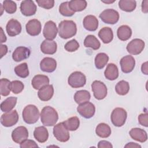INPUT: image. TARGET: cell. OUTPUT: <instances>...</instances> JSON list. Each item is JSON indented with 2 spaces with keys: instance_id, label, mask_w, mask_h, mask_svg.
I'll return each mask as SVG.
<instances>
[{
  "instance_id": "obj_43",
  "label": "cell",
  "mask_w": 148,
  "mask_h": 148,
  "mask_svg": "<svg viewBox=\"0 0 148 148\" xmlns=\"http://www.w3.org/2000/svg\"><path fill=\"white\" fill-rule=\"evenodd\" d=\"M79 47V44L76 39H72L68 42L64 46V49L69 52H73L77 50Z\"/></svg>"
},
{
  "instance_id": "obj_39",
  "label": "cell",
  "mask_w": 148,
  "mask_h": 148,
  "mask_svg": "<svg viewBox=\"0 0 148 148\" xmlns=\"http://www.w3.org/2000/svg\"><path fill=\"white\" fill-rule=\"evenodd\" d=\"M10 82L9 80L2 78L0 81L1 85V94L2 96H8L10 92Z\"/></svg>"
},
{
  "instance_id": "obj_22",
  "label": "cell",
  "mask_w": 148,
  "mask_h": 148,
  "mask_svg": "<svg viewBox=\"0 0 148 148\" xmlns=\"http://www.w3.org/2000/svg\"><path fill=\"white\" fill-rule=\"evenodd\" d=\"M84 28L89 31H95L98 27V20L97 17L93 15H88L86 16L83 21Z\"/></svg>"
},
{
  "instance_id": "obj_13",
  "label": "cell",
  "mask_w": 148,
  "mask_h": 148,
  "mask_svg": "<svg viewBox=\"0 0 148 148\" xmlns=\"http://www.w3.org/2000/svg\"><path fill=\"white\" fill-rule=\"evenodd\" d=\"M28 137V131L24 126H19L16 128L12 132V140L20 144L24 140H26Z\"/></svg>"
},
{
  "instance_id": "obj_34",
  "label": "cell",
  "mask_w": 148,
  "mask_h": 148,
  "mask_svg": "<svg viewBox=\"0 0 148 148\" xmlns=\"http://www.w3.org/2000/svg\"><path fill=\"white\" fill-rule=\"evenodd\" d=\"M120 9L127 12L134 11L136 6V2L134 0H120L119 2Z\"/></svg>"
},
{
  "instance_id": "obj_30",
  "label": "cell",
  "mask_w": 148,
  "mask_h": 148,
  "mask_svg": "<svg viewBox=\"0 0 148 148\" xmlns=\"http://www.w3.org/2000/svg\"><path fill=\"white\" fill-rule=\"evenodd\" d=\"M96 134L102 138L109 137L111 134V129L110 127L105 123H99L95 129Z\"/></svg>"
},
{
  "instance_id": "obj_15",
  "label": "cell",
  "mask_w": 148,
  "mask_h": 148,
  "mask_svg": "<svg viewBox=\"0 0 148 148\" xmlns=\"http://www.w3.org/2000/svg\"><path fill=\"white\" fill-rule=\"evenodd\" d=\"M20 11L25 16H31L35 14L37 8L35 3L31 0H25L21 2Z\"/></svg>"
},
{
  "instance_id": "obj_17",
  "label": "cell",
  "mask_w": 148,
  "mask_h": 148,
  "mask_svg": "<svg viewBox=\"0 0 148 148\" xmlns=\"http://www.w3.org/2000/svg\"><path fill=\"white\" fill-rule=\"evenodd\" d=\"M25 28L27 32L31 36H37L41 32V23L37 19H32L26 24Z\"/></svg>"
},
{
  "instance_id": "obj_16",
  "label": "cell",
  "mask_w": 148,
  "mask_h": 148,
  "mask_svg": "<svg viewBox=\"0 0 148 148\" xmlns=\"http://www.w3.org/2000/svg\"><path fill=\"white\" fill-rule=\"evenodd\" d=\"M31 54L30 50L24 46L17 47L12 54V58L16 62H20L28 58Z\"/></svg>"
},
{
  "instance_id": "obj_9",
  "label": "cell",
  "mask_w": 148,
  "mask_h": 148,
  "mask_svg": "<svg viewBox=\"0 0 148 148\" xmlns=\"http://www.w3.org/2000/svg\"><path fill=\"white\" fill-rule=\"evenodd\" d=\"M77 111L82 117L90 119L94 115L95 107L92 103L87 101L79 104L77 108Z\"/></svg>"
},
{
  "instance_id": "obj_47",
  "label": "cell",
  "mask_w": 148,
  "mask_h": 148,
  "mask_svg": "<svg viewBox=\"0 0 148 148\" xmlns=\"http://www.w3.org/2000/svg\"><path fill=\"white\" fill-rule=\"evenodd\" d=\"M98 148H112L113 146L108 141L106 140H101L98 142Z\"/></svg>"
},
{
  "instance_id": "obj_52",
  "label": "cell",
  "mask_w": 148,
  "mask_h": 148,
  "mask_svg": "<svg viewBox=\"0 0 148 148\" xmlns=\"http://www.w3.org/2000/svg\"><path fill=\"white\" fill-rule=\"evenodd\" d=\"M1 43H3L5 42L6 41V37L5 35V34L3 33V31L2 27H1Z\"/></svg>"
},
{
  "instance_id": "obj_35",
  "label": "cell",
  "mask_w": 148,
  "mask_h": 148,
  "mask_svg": "<svg viewBox=\"0 0 148 148\" xmlns=\"http://www.w3.org/2000/svg\"><path fill=\"white\" fill-rule=\"evenodd\" d=\"M109 61L108 56L104 53H99L97 54L95 57V67L101 69L104 68Z\"/></svg>"
},
{
  "instance_id": "obj_18",
  "label": "cell",
  "mask_w": 148,
  "mask_h": 148,
  "mask_svg": "<svg viewBox=\"0 0 148 148\" xmlns=\"http://www.w3.org/2000/svg\"><path fill=\"white\" fill-rule=\"evenodd\" d=\"M21 25L18 21L15 19L10 20L6 26V32L9 36H15L20 34L21 31Z\"/></svg>"
},
{
  "instance_id": "obj_33",
  "label": "cell",
  "mask_w": 148,
  "mask_h": 148,
  "mask_svg": "<svg viewBox=\"0 0 148 148\" xmlns=\"http://www.w3.org/2000/svg\"><path fill=\"white\" fill-rule=\"evenodd\" d=\"M87 5V3L84 0H72L69 2V7L73 12H81L84 10Z\"/></svg>"
},
{
  "instance_id": "obj_21",
  "label": "cell",
  "mask_w": 148,
  "mask_h": 148,
  "mask_svg": "<svg viewBox=\"0 0 148 148\" xmlns=\"http://www.w3.org/2000/svg\"><path fill=\"white\" fill-rule=\"evenodd\" d=\"M54 88L53 85H46L40 89H39L38 92V96L39 98L42 101H49L53 96Z\"/></svg>"
},
{
  "instance_id": "obj_50",
  "label": "cell",
  "mask_w": 148,
  "mask_h": 148,
  "mask_svg": "<svg viewBox=\"0 0 148 148\" xmlns=\"http://www.w3.org/2000/svg\"><path fill=\"white\" fill-rule=\"evenodd\" d=\"M141 71L145 75L148 74V70H147V62H145L142 64L141 66Z\"/></svg>"
},
{
  "instance_id": "obj_31",
  "label": "cell",
  "mask_w": 148,
  "mask_h": 148,
  "mask_svg": "<svg viewBox=\"0 0 148 148\" xmlns=\"http://www.w3.org/2000/svg\"><path fill=\"white\" fill-rule=\"evenodd\" d=\"M84 45L86 47H90L93 50H96L99 49L101 43L94 35H88L84 39Z\"/></svg>"
},
{
  "instance_id": "obj_28",
  "label": "cell",
  "mask_w": 148,
  "mask_h": 148,
  "mask_svg": "<svg viewBox=\"0 0 148 148\" xmlns=\"http://www.w3.org/2000/svg\"><path fill=\"white\" fill-rule=\"evenodd\" d=\"M98 36L103 43H109L113 38V31L109 27H103L99 31Z\"/></svg>"
},
{
  "instance_id": "obj_20",
  "label": "cell",
  "mask_w": 148,
  "mask_h": 148,
  "mask_svg": "<svg viewBox=\"0 0 148 148\" xmlns=\"http://www.w3.org/2000/svg\"><path fill=\"white\" fill-rule=\"evenodd\" d=\"M57 49L56 42L51 40H44L40 45L41 51L46 54H54Z\"/></svg>"
},
{
  "instance_id": "obj_38",
  "label": "cell",
  "mask_w": 148,
  "mask_h": 148,
  "mask_svg": "<svg viewBox=\"0 0 148 148\" xmlns=\"http://www.w3.org/2000/svg\"><path fill=\"white\" fill-rule=\"evenodd\" d=\"M14 72L17 76L21 78H25L29 75L28 65L26 62L22 63L14 68Z\"/></svg>"
},
{
  "instance_id": "obj_27",
  "label": "cell",
  "mask_w": 148,
  "mask_h": 148,
  "mask_svg": "<svg viewBox=\"0 0 148 148\" xmlns=\"http://www.w3.org/2000/svg\"><path fill=\"white\" fill-rule=\"evenodd\" d=\"M117 35L120 40L122 41L127 40L132 35V30L129 26L123 25L117 29Z\"/></svg>"
},
{
  "instance_id": "obj_24",
  "label": "cell",
  "mask_w": 148,
  "mask_h": 148,
  "mask_svg": "<svg viewBox=\"0 0 148 148\" xmlns=\"http://www.w3.org/2000/svg\"><path fill=\"white\" fill-rule=\"evenodd\" d=\"M49 82V79L47 76L43 75H37L33 77L31 84L34 89L39 90L43 87L48 85Z\"/></svg>"
},
{
  "instance_id": "obj_23",
  "label": "cell",
  "mask_w": 148,
  "mask_h": 148,
  "mask_svg": "<svg viewBox=\"0 0 148 148\" xmlns=\"http://www.w3.org/2000/svg\"><path fill=\"white\" fill-rule=\"evenodd\" d=\"M130 136L134 140L143 143L147 139V135L146 131L139 128H132L129 132Z\"/></svg>"
},
{
  "instance_id": "obj_12",
  "label": "cell",
  "mask_w": 148,
  "mask_h": 148,
  "mask_svg": "<svg viewBox=\"0 0 148 148\" xmlns=\"http://www.w3.org/2000/svg\"><path fill=\"white\" fill-rule=\"evenodd\" d=\"M57 32L58 29L54 22L50 20L45 23L43 30V35L46 39L53 40L56 38Z\"/></svg>"
},
{
  "instance_id": "obj_29",
  "label": "cell",
  "mask_w": 148,
  "mask_h": 148,
  "mask_svg": "<svg viewBox=\"0 0 148 148\" xmlns=\"http://www.w3.org/2000/svg\"><path fill=\"white\" fill-rule=\"evenodd\" d=\"M17 98L15 97H10L1 102V110L3 112H9L14 108L16 105Z\"/></svg>"
},
{
  "instance_id": "obj_42",
  "label": "cell",
  "mask_w": 148,
  "mask_h": 148,
  "mask_svg": "<svg viewBox=\"0 0 148 148\" xmlns=\"http://www.w3.org/2000/svg\"><path fill=\"white\" fill-rule=\"evenodd\" d=\"M24 87V84L20 80H14L10 83V89L14 94L20 93L23 90Z\"/></svg>"
},
{
  "instance_id": "obj_7",
  "label": "cell",
  "mask_w": 148,
  "mask_h": 148,
  "mask_svg": "<svg viewBox=\"0 0 148 148\" xmlns=\"http://www.w3.org/2000/svg\"><path fill=\"white\" fill-rule=\"evenodd\" d=\"M99 18L106 24H114L119 20V14L114 9H108L102 12L99 14Z\"/></svg>"
},
{
  "instance_id": "obj_26",
  "label": "cell",
  "mask_w": 148,
  "mask_h": 148,
  "mask_svg": "<svg viewBox=\"0 0 148 148\" xmlns=\"http://www.w3.org/2000/svg\"><path fill=\"white\" fill-rule=\"evenodd\" d=\"M105 77L109 80H114L119 77V69L117 66L113 64H109L104 71Z\"/></svg>"
},
{
  "instance_id": "obj_3",
  "label": "cell",
  "mask_w": 148,
  "mask_h": 148,
  "mask_svg": "<svg viewBox=\"0 0 148 148\" xmlns=\"http://www.w3.org/2000/svg\"><path fill=\"white\" fill-rule=\"evenodd\" d=\"M23 120L28 124L35 123L39 118V111L34 105H28L26 106L22 113Z\"/></svg>"
},
{
  "instance_id": "obj_46",
  "label": "cell",
  "mask_w": 148,
  "mask_h": 148,
  "mask_svg": "<svg viewBox=\"0 0 148 148\" xmlns=\"http://www.w3.org/2000/svg\"><path fill=\"white\" fill-rule=\"evenodd\" d=\"M138 122L141 125L145 127H148V114L147 113H141L138 116Z\"/></svg>"
},
{
  "instance_id": "obj_2",
  "label": "cell",
  "mask_w": 148,
  "mask_h": 148,
  "mask_svg": "<svg viewBox=\"0 0 148 148\" xmlns=\"http://www.w3.org/2000/svg\"><path fill=\"white\" fill-rule=\"evenodd\" d=\"M76 25L72 20H63L58 25V34L62 39L72 38L76 35Z\"/></svg>"
},
{
  "instance_id": "obj_1",
  "label": "cell",
  "mask_w": 148,
  "mask_h": 148,
  "mask_svg": "<svg viewBox=\"0 0 148 148\" xmlns=\"http://www.w3.org/2000/svg\"><path fill=\"white\" fill-rule=\"evenodd\" d=\"M58 114L56 109L50 106H45L40 113V120L45 126H53L57 122Z\"/></svg>"
},
{
  "instance_id": "obj_37",
  "label": "cell",
  "mask_w": 148,
  "mask_h": 148,
  "mask_svg": "<svg viewBox=\"0 0 148 148\" xmlns=\"http://www.w3.org/2000/svg\"><path fill=\"white\" fill-rule=\"evenodd\" d=\"M115 90L117 94L120 95H125L130 90V84L128 82L125 80H121L116 85Z\"/></svg>"
},
{
  "instance_id": "obj_32",
  "label": "cell",
  "mask_w": 148,
  "mask_h": 148,
  "mask_svg": "<svg viewBox=\"0 0 148 148\" xmlns=\"http://www.w3.org/2000/svg\"><path fill=\"white\" fill-rule=\"evenodd\" d=\"M91 95L90 92L85 90H79L74 95V100L77 104H81L90 99Z\"/></svg>"
},
{
  "instance_id": "obj_51",
  "label": "cell",
  "mask_w": 148,
  "mask_h": 148,
  "mask_svg": "<svg viewBox=\"0 0 148 148\" xmlns=\"http://www.w3.org/2000/svg\"><path fill=\"white\" fill-rule=\"evenodd\" d=\"M124 147H134V148H136V147H141V146L136 143H134V142H130L128 143L126 145L124 146Z\"/></svg>"
},
{
  "instance_id": "obj_8",
  "label": "cell",
  "mask_w": 148,
  "mask_h": 148,
  "mask_svg": "<svg viewBox=\"0 0 148 148\" xmlns=\"http://www.w3.org/2000/svg\"><path fill=\"white\" fill-rule=\"evenodd\" d=\"M91 88L94 97L98 100L104 99L107 95L106 85L99 80H95L91 84Z\"/></svg>"
},
{
  "instance_id": "obj_40",
  "label": "cell",
  "mask_w": 148,
  "mask_h": 148,
  "mask_svg": "<svg viewBox=\"0 0 148 148\" xmlns=\"http://www.w3.org/2000/svg\"><path fill=\"white\" fill-rule=\"evenodd\" d=\"M59 12L62 16L66 17H71L75 14V12L69 8V2L67 1L61 3L59 6Z\"/></svg>"
},
{
  "instance_id": "obj_53",
  "label": "cell",
  "mask_w": 148,
  "mask_h": 148,
  "mask_svg": "<svg viewBox=\"0 0 148 148\" xmlns=\"http://www.w3.org/2000/svg\"><path fill=\"white\" fill-rule=\"evenodd\" d=\"M103 3H113L114 2V1H102Z\"/></svg>"
},
{
  "instance_id": "obj_41",
  "label": "cell",
  "mask_w": 148,
  "mask_h": 148,
  "mask_svg": "<svg viewBox=\"0 0 148 148\" xmlns=\"http://www.w3.org/2000/svg\"><path fill=\"white\" fill-rule=\"evenodd\" d=\"M3 9L9 14H13L17 10V5L16 2L10 0H5L3 2Z\"/></svg>"
},
{
  "instance_id": "obj_4",
  "label": "cell",
  "mask_w": 148,
  "mask_h": 148,
  "mask_svg": "<svg viewBox=\"0 0 148 148\" xmlns=\"http://www.w3.org/2000/svg\"><path fill=\"white\" fill-rule=\"evenodd\" d=\"M127 117V113L125 109L122 108H116L112 111L110 119L114 126L120 127L125 124Z\"/></svg>"
},
{
  "instance_id": "obj_19",
  "label": "cell",
  "mask_w": 148,
  "mask_h": 148,
  "mask_svg": "<svg viewBox=\"0 0 148 148\" xmlns=\"http://www.w3.org/2000/svg\"><path fill=\"white\" fill-rule=\"evenodd\" d=\"M57 67L56 61L51 57H45L40 62V69L45 72H53Z\"/></svg>"
},
{
  "instance_id": "obj_45",
  "label": "cell",
  "mask_w": 148,
  "mask_h": 148,
  "mask_svg": "<svg viewBox=\"0 0 148 148\" xmlns=\"http://www.w3.org/2000/svg\"><path fill=\"white\" fill-rule=\"evenodd\" d=\"M20 147L21 148H25V147H38V145L36 143V142L33 140L26 139L24 140L23 142L20 143Z\"/></svg>"
},
{
  "instance_id": "obj_48",
  "label": "cell",
  "mask_w": 148,
  "mask_h": 148,
  "mask_svg": "<svg viewBox=\"0 0 148 148\" xmlns=\"http://www.w3.org/2000/svg\"><path fill=\"white\" fill-rule=\"evenodd\" d=\"M147 3H148V1L147 0L143 1L142 2V11L145 13H147L148 11Z\"/></svg>"
},
{
  "instance_id": "obj_25",
  "label": "cell",
  "mask_w": 148,
  "mask_h": 148,
  "mask_svg": "<svg viewBox=\"0 0 148 148\" xmlns=\"http://www.w3.org/2000/svg\"><path fill=\"white\" fill-rule=\"evenodd\" d=\"M35 139L39 143H44L47 141L49 138V132L46 128L40 126L35 128L34 131Z\"/></svg>"
},
{
  "instance_id": "obj_6",
  "label": "cell",
  "mask_w": 148,
  "mask_h": 148,
  "mask_svg": "<svg viewBox=\"0 0 148 148\" xmlns=\"http://www.w3.org/2000/svg\"><path fill=\"white\" fill-rule=\"evenodd\" d=\"M53 132L56 139L61 142H66L69 139L70 135L69 131L64 125L63 122L55 125Z\"/></svg>"
},
{
  "instance_id": "obj_49",
  "label": "cell",
  "mask_w": 148,
  "mask_h": 148,
  "mask_svg": "<svg viewBox=\"0 0 148 148\" xmlns=\"http://www.w3.org/2000/svg\"><path fill=\"white\" fill-rule=\"evenodd\" d=\"M8 52V47L6 45H1V58L4 56Z\"/></svg>"
},
{
  "instance_id": "obj_10",
  "label": "cell",
  "mask_w": 148,
  "mask_h": 148,
  "mask_svg": "<svg viewBox=\"0 0 148 148\" xmlns=\"http://www.w3.org/2000/svg\"><path fill=\"white\" fill-rule=\"evenodd\" d=\"M18 120V114L16 110L6 112L2 114L1 123L2 125L6 127H12L15 125Z\"/></svg>"
},
{
  "instance_id": "obj_5",
  "label": "cell",
  "mask_w": 148,
  "mask_h": 148,
  "mask_svg": "<svg viewBox=\"0 0 148 148\" xmlns=\"http://www.w3.org/2000/svg\"><path fill=\"white\" fill-rule=\"evenodd\" d=\"M68 83L72 88H77L82 87L86 83V77L82 72L75 71L69 75Z\"/></svg>"
},
{
  "instance_id": "obj_14",
  "label": "cell",
  "mask_w": 148,
  "mask_h": 148,
  "mask_svg": "<svg viewBox=\"0 0 148 148\" xmlns=\"http://www.w3.org/2000/svg\"><path fill=\"white\" fill-rule=\"evenodd\" d=\"M120 64L123 72L125 73H130L134 69L135 65V60L132 56L127 55L123 57L121 59Z\"/></svg>"
},
{
  "instance_id": "obj_36",
  "label": "cell",
  "mask_w": 148,
  "mask_h": 148,
  "mask_svg": "<svg viewBox=\"0 0 148 148\" xmlns=\"http://www.w3.org/2000/svg\"><path fill=\"white\" fill-rule=\"evenodd\" d=\"M64 125L68 131H76L79 127L80 120L76 116H73L69 118L63 122Z\"/></svg>"
},
{
  "instance_id": "obj_44",
  "label": "cell",
  "mask_w": 148,
  "mask_h": 148,
  "mask_svg": "<svg viewBox=\"0 0 148 148\" xmlns=\"http://www.w3.org/2000/svg\"><path fill=\"white\" fill-rule=\"evenodd\" d=\"M36 2L39 6L46 9H50L54 5V0H36Z\"/></svg>"
},
{
  "instance_id": "obj_11",
  "label": "cell",
  "mask_w": 148,
  "mask_h": 148,
  "mask_svg": "<svg viewBox=\"0 0 148 148\" xmlns=\"http://www.w3.org/2000/svg\"><path fill=\"white\" fill-rule=\"evenodd\" d=\"M145 42L140 39H134L127 46V51L132 55L139 54L145 48Z\"/></svg>"
}]
</instances>
